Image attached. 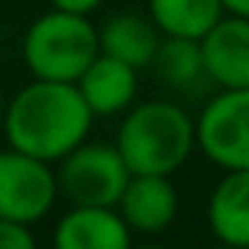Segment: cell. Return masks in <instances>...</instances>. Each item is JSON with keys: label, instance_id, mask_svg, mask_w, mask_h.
Masks as SVG:
<instances>
[{"label": "cell", "instance_id": "cell-5", "mask_svg": "<svg viewBox=\"0 0 249 249\" xmlns=\"http://www.w3.org/2000/svg\"><path fill=\"white\" fill-rule=\"evenodd\" d=\"M196 150L220 170H249V88H217L199 108Z\"/></svg>", "mask_w": 249, "mask_h": 249}, {"label": "cell", "instance_id": "cell-12", "mask_svg": "<svg viewBox=\"0 0 249 249\" xmlns=\"http://www.w3.org/2000/svg\"><path fill=\"white\" fill-rule=\"evenodd\" d=\"M100 33V53L114 56L138 71L153 68V59L161 44V33L150 15L138 12H117L97 27Z\"/></svg>", "mask_w": 249, "mask_h": 249}, {"label": "cell", "instance_id": "cell-2", "mask_svg": "<svg viewBox=\"0 0 249 249\" xmlns=\"http://www.w3.org/2000/svg\"><path fill=\"white\" fill-rule=\"evenodd\" d=\"M114 147L132 173L173 176L196 150V117L173 100H144L123 111Z\"/></svg>", "mask_w": 249, "mask_h": 249}, {"label": "cell", "instance_id": "cell-9", "mask_svg": "<svg viewBox=\"0 0 249 249\" xmlns=\"http://www.w3.org/2000/svg\"><path fill=\"white\" fill-rule=\"evenodd\" d=\"M132 237L117 205H71L53 226L56 249H126Z\"/></svg>", "mask_w": 249, "mask_h": 249}, {"label": "cell", "instance_id": "cell-11", "mask_svg": "<svg viewBox=\"0 0 249 249\" xmlns=\"http://www.w3.org/2000/svg\"><path fill=\"white\" fill-rule=\"evenodd\" d=\"M205 220L223 246L249 249V170H223L208 196Z\"/></svg>", "mask_w": 249, "mask_h": 249}, {"label": "cell", "instance_id": "cell-13", "mask_svg": "<svg viewBox=\"0 0 249 249\" xmlns=\"http://www.w3.org/2000/svg\"><path fill=\"white\" fill-rule=\"evenodd\" d=\"M147 12L161 36L202 38L223 15V0H147Z\"/></svg>", "mask_w": 249, "mask_h": 249}, {"label": "cell", "instance_id": "cell-15", "mask_svg": "<svg viewBox=\"0 0 249 249\" xmlns=\"http://www.w3.org/2000/svg\"><path fill=\"white\" fill-rule=\"evenodd\" d=\"M30 246H36L33 226L0 217V249H30Z\"/></svg>", "mask_w": 249, "mask_h": 249}, {"label": "cell", "instance_id": "cell-17", "mask_svg": "<svg viewBox=\"0 0 249 249\" xmlns=\"http://www.w3.org/2000/svg\"><path fill=\"white\" fill-rule=\"evenodd\" d=\"M223 9H226L229 15L249 18V0H223Z\"/></svg>", "mask_w": 249, "mask_h": 249}, {"label": "cell", "instance_id": "cell-1", "mask_svg": "<svg viewBox=\"0 0 249 249\" xmlns=\"http://www.w3.org/2000/svg\"><path fill=\"white\" fill-rule=\"evenodd\" d=\"M94 114L76 82L33 79L6 100L3 141L12 150L59 164L91 135Z\"/></svg>", "mask_w": 249, "mask_h": 249}, {"label": "cell", "instance_id": "cell-18", "mask_svg": "<svg viewBox=\"0 0 249 249\" xmlns=\"http://www.w3.org/2000/svg\"><path fill=\"white\" fill-rule=\"evenodd\" d=\"M3 114H6V97L0 91V135H3Z\"/></svg>", "mask_w": 249, "mask_h": 249}, {"label": "cell", "instance_id": "cell-3", "mask_svg": "<svg viewBox=\"0 0 249 249\" xmlns=\"http://www.w3.org/2000/svg\"><path fill=\"white\" fill-rule=\"evenodd\" d=\"M21 56L33 79L76 82L100 56V33L88 15L50 9L27 27Z\"/></svg>", "mask_w": 249, "mask_h": 249}, {"label": "cell", "instance_id": "cell-14", "mask_svg": "<svg viewBox=\"0 0 249 249\" xmlns=\"http://www.w3.org/2000/svg\"><path fill=\"white\" fill-rule=\"evenodd\" d=\"M153 68L159 79L173 88V91H191L199 82H208L205 65H202V50L196 38H176V36H161L159 53L153 59Z\"/></svg>", "mask_w": 249, "mask_h": 249}, {"label": "cell", "instance_id": "cell-16", "mask_svg": "<svg viewBox=\"0 0 249 249\" xmlns=\"http://www.w3.org/2000/svg\"><path fill=\"white\" fill-rule=\"evenodd\" d=\"M53 9H62V12H73V15H91L103 6V0H50Z\"/></svg>", "mask_w": 249, "mask_h": 249}, {"label": "cell", "instance_id": "cell-10", "mask_svg": "<svg viewBox=\"0 0 249 249\" xmlns=\"http://www.w3.org/2000/svg\"><path fill=\"white\" fill-rule=\"evenodd\" d=\"M76 88L94 117H117L138 97V68L100 53L76 79Z\"/></svg>", "mask_w": 249, "mask_h": 249}, {"label": "cell", "instance_id": "cell-6", "mask_svg": "<svg viewBox=\"0 0 249 249\" xmlns=\"http://www.w3.org/2000/svg\"><path fill=\"white\" fill-rule=\"evenodd\" d=\"M59 176L53 164L21 150H0V217L36 226L59 199Z\"/></svg>", "mask_w": 249, "mask_h": 249}, {"label": "cell", "instance_id": "cell-8", "mask_svg": "<svg viewBox=\"0 0 249 249\" xmlns=\"http://www.w3.org/2000/svg\"><path fill=\"white\" fill-rule=\"evenodd\" d=\"M117 211L132 229V234H161L176 223L179 191L170 182V176L132 173L117 199Z\"/></svg>", "mask_w": 249, "mask_h": 249}, {"label": "cell", "instance_id": "cell-7", "mask_svg": "<svg viewBox=\"0 0 249 249\" xmlns=\"http://www.w3.org/2000/svg\"><path fill=\"white\" fill-rule=\"evenodd\" d=\"M199 50L214 88H249V18L226 12L199 38Z\"/></svg>", "mask_w": 249, "mask_h": 249}, {"label": "cell", "instance_id": "cell-4", "mask_svg": "<svg viewBox=\"0 0 249 249\" xmlns=\"http://www.w3.org/2000/svg\"><path fill=\"white\" fill-rule=\"evenodd\" d=\"M56 176L59 194L71 205H117L132 170L114 144L82 141L59 161Z\"/></svg>", "mask_w": 249, "mask_h": 249}]
</instances>
